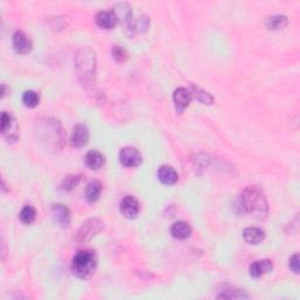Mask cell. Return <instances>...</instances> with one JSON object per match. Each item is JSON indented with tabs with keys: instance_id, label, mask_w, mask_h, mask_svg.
I'll return each instance as SVG.
<instances>
[{
	"instance_id": "2",
	"label": "cell",
	"mask_w": 300,
	"mask_h": 300,
	"mask_svg": "<svg viewBox=\"0 0 300 300\" xmlns=\"http://www.w3.org/2000/svg\"><path fill=\"white\" fill-rule=\"evenodd\" d=\"M75 72L79 81L84 86H92L95 82L96 57L89 47H82L74 59Z\"/></svg>"
},
{
	"instance_id": "11",
	"label": "cell",
	"mask_w": 300,
	"mask_h": 300,
	"mask_svg": "<svg viewBox=\"0 0 300 300\" xmlns=\"http://www.w3.org/2000/svg\"><path fill=\"white\" fill-rule=\"evenodd\" d=\"M52 216L55 223L60 225L61 228H68L70 224V211L64 204H53L52 205Z\"/></svg>"
},
{
	"instance_id": "25",
	"label": "cell",
	"mask_w": 300,
	"mask_h": 300,
	"mask_svg": "<svg viewBox=\"0 0 300 300\" xmlns=\"http://www.w3.org/2000/svg\"><path fill=\"white\" fill-rule=\"evenodd\" d=\"M79 182H80V179H79L78 176L68 175V176H66L64 180H62L60 188H61V190H64V191H70V190H73L75 187H77Z\"/></svg>"
},
{
	"instance_id": "8",
	"label": "cell",
	"mask_w": 300,
	"mask_h": 300,
	"mask_svg": "<svg viewBox=\"0 0 300 300\" xmlns=\"http://www.w3.org/2000/svg\"><path fill=\"white\" fill-rule=\"evenodd\" d=\"M2 133L4 136L11 141H14L18 139V124L17 121L11 114L3 112L2 115Z\"/></svg>"
},
{
	"instance_id": "15",
	"label": "cell",
	"mask_w": 300,
	"mask_h": 300,
	"mask_svg": "<svg viewBox=\"0 0 300 300\" xmlns=\"http://www.w3.org/2000/svg\"><path fill=\"white\" fill-rule=\"evenodd\" d=\"M243 238L250 245H257L265 239V231L259 228H246L243 231Z\"/></svg>"
},
{
	"instance_id": "9",
	"label": "cell",
	"mask_w": 300,
	"mask_h": 300,
	"mask_svg": "<svg viewBox=\"0 0 300 300\" xmlns=\"http://www.w3.org/2000/svg\"><path fill=\"white\" fill-rule=\"evenodd\" d=\"M12 45H13V49L18 54H29L33 47L32 41L21 31H17L13 34V37H12Z\"/></svg>"
},
{
	"instance_id": "4",
	"label": "cell",
	"mask_w": 300,
	"mask_h": 300,
	"mask_svg": "<svg viewBox=\"0 0 300 300\" xmlns=\"http://www.w3.org/2000/svg\"><path fill=\"white\" fill-rule=\"evenodd\" d=\"M104 228H105V224L101 219L98 218L87 219L78 230V234L77 236H75V240H77L79 244H85L87 242H89L93 237H95L98 232L104 230Z\"/></svg>"
},
{
	"instance_id": "20",
	"label": "cell",
	"mask_w": 300,
	"mask_h": 300,
	"mask_svg": "<svg viewBox=\"0 0 300 300\" xmlns=\"http://www.w3.org/2000/svg\"><path fill=\"white\" fill-rule=\"evenodd\" d=\"M287 23H289V20H287V17L285 15H273V17L267 19L265 25L268 30L279 31L285 29Z\"/></svg>"
},
{
	"instance_id": "3",
	"label": "cell",
	"mask_w": 300,
	"mask_h": 300,
	"mask_svg": "<svg viewBox=\"0 0 300 300\" xmlns=\"http://www.w3.org/2000/svg\"><path fill=\"white\" fill-rule=\"evenodd\" d=\"M97 265L96 256L90 250H81L72 260L73 273L80 279H88L93 276Z\"/></svg>"
},
{
	"instance_id": "5",
	"label": "cell",
	"mask_w": 300,
	"mask_h": 300,
	"mask_svg": "<svg viewBox=\"0 0 300 300\" xmlns=\"http://www.w3.org/2000/svg\"><path fill=\"white\" fill-rule=\"evenodd\" d=\"M118 159H120L121 164L127 168L139 167L142 163L141 153L134 147L122 148L120 154H118Z\"/></svg>"
},
{
	"instance_id": "7",
	"label": "cell",
	"mask_w": 300,
	"mask_h": 300,
	"mask_svg": "<svg viewBox=\"0 0 300 300\" xmlns=\"http://www.w3.org/2000/svg\"><path fill=\"white\" fill-rule=\"evenodd\" d=\"M120 211L126 218L134 219L136 218L140 212V204L134 196H126L120 203Z\"/></svg>"
},
{
	"instance_id": "10",
	"label": "cell",
	"mask_w": 300,
	"mask_h": 300,
	"mask_svg": "<svg viewBox=\"0 0 300 300\" xmlns=\"http://www.w3.org/2000/svg\"><path fill=\"white\" fill-rule=\"evenodd\" d=\"M89 141V130L85 124H77L73 128L72 135H70V144L75 148H81L88 143Z\"/></svg>"
},
{
	"instance_id": "28",
	"label": "cell",
	"mask_w": 300,
	"mask_h": 300,
	"mask_svg": "<svg viewBox=\"0 0 300 300\" xmlns=\"http://www.w3.org/2000/svg\"><path fill=\"white\" fill-rule=\"evenodd\" d=\"M5 93H6V90H5V85H3V86H2V97L5 96Z\"/></svg>"
},
{
	"instance_id": "23",
	"label": "cell",
	"mask_w": 300,
	"mask_h": 300,
	"mask_svg": "<svg viewBox=\"0 0 300 300\" xmlns=\"http://www.w3.org/2000/svg\"><path fill=\"white\" fill-rule=\"evenodd\" d=\"M35 217H37V211L32 205H25L19 215V218L23 224H32L35 220Z\"/></svg>"
},
{
	"instance_id": "17",
	"label": "cell",
	"mask_w": 300,
	"mask_h": 300,
	"mask_svg": "<svg viewBox=\"0 0 300 300\" xmlns=\"http://www.w3.org/2000/svg\"><path fill=\"white\" fill-rule=\"evenodd\" d=\"M85 163L92 170H97L105 164V156L98 150H90L86 154Z\"/></svg>"
},
{
	"instance_id": "14",
	"label": "cell",
	"mask_w": 300,
	"mask_h": 300,
	"mask_svg": "<svg viewBox=\"0 0 300 300\" xmlns=\"http://www.w3.org/2000/svg\"><path fill=\"white\" fill-rule=\"evenodd\" d=\"M157 177L165 185H172L179 181V173L170 165H161L157 170Z\"/></svg>"
},
{
	"instance_id": "19",
	"label": "cell",
	"mask_w": 300,
	"mask_h": 300,
	"mask_svg": "<svg viewBox=\"0 0 300 300\" xmlns=\"http://www.w3.org/2000/svg\"><path fill=\"white\" fill-rule=\"evenodd\" d=\"M113 12L116 14L118 20H122L126 23V26L133 20V12L128 4H117V5L114 7Z\"/></svg>"
},
{
	"instance_id": "18",
	"label": "cell",
	"mask_w": 300,
	"mask_h": 300,
	"mask_svg": "<svg viewBox=\"0 0 300 300\" xmlns=\"http://www.w3.org/2000/svg\"><path fill=\"white\" fill-rule=\"evenodd\" d=\"M102 192V184L98 181H92L86 187L85 197L89 203H94L100 198V195Z\"/></svg>"
},
{
	"instance_id": "22",
	"label": "cell",
	"mask_w": 300,
	"mask_h": 300,
	"mask_svg": "<svg viewBox=\"0 0 300 300\" xmlns=\"http://www.w3.org/2000/svg\"><path fill=\"white\" fill-rule=\"evenodd\" d=\"M191 94H193L197 100H198L199 102H202L203 105L214 104V97H212L208 92H205V90L198 88V87H196L195 85H191Z\"/></svg>"
},
{
	"instance_id": "24",
	"label": "cell",
	"mask_w": 300,
	"mask_h": 300,
	"mask_svg": "<svg viewBox=\"0 0 300 300\" xmlns=\"http://www.w3.org/2000/svg\"><path fill=\"white\" fill-rule=\"evenodd\" d=\"M112 55H113L114 60L118 62V64H124V62L127 61L128 58H129L128 52L126 51L124 47H122V46H114L112 48Z\"/></svg>"
},
{
	"instance_id": "26",
	"label": "cell",
	"mask_w": 300,
	"mask_h": 300,
	"mask_svg": "<svg viewBox=\"0 0 300 300\" xmlns=\"http://www.w3.org/2000/svg\"><path fill=\"white\" fill-rule=\"evenodd\" d=\"M218 297L228 299L247 298V294H245V292H242V290H225L223 291V294H219Z\"/></svg>"
},
{
	"instance_id": "13",
	"label": "cell",
	"mask_w": 300,
	"mask_h": 300,
	"mask_svg": "<svg viewBox=\"0 0 300 300\" xmlns=\"http://www.w3.org/2000/svg\"><path fill=\"white\" fill-rule=\"evenodd\" d=\"M96 25L104 30H113L118 22L116 14L113 11H101L96 14Z\"/></svg>"
},
{
	"instance_id": "21",
	"label": "cell",
	"mask_w": 300,
	"mask_h": 300,
	"mask_svg": "<svg viewBox=\"0 0 300 300\" xmlns=\"http://www.w3.org/2000/svg\"><path fill=\"white\" fill-rule=\"evenodd\" d=\"M40 102V97L39 94L34 90H26L22 95V104L27 108H34L37 107Z\"/></svg>"
},
{
	"instance_id": "16",
	"label": "cell",
	"mask_w": 300,
	"mask_h": 300,
	"mask_svg": "<svg viewBox=\"0 0 300 300\" xmlns=\"http://www.w3.org/2000/svg\"><path fill=\"white\" fill-rule=\"evenodd\" d=\"M192 229L190 224L184 222V220H179L175 222L171 227V235L176 239H187L190 237Z\"/></svg>"
},
{
	"instance_id": "1",
	"label": "cell",
	"mask_w": 300,
	"mask_h": 300,
	"mask_svg": "<svg viewBox=\"0 0 300 300\" xmlns=\"http://www.w3.org/2000/svg\"><path fill=\"white\" fill-rule=\"evenodd\" d=\"M240 205L246 214L255 216L257 219H265L267 216V201L262 189L250 185L240 195Z\"/></svg>"
},
{
	"instance_id": "27",
	"label": "cell",
	"mask_w": 300,
	"mask_h": 300,
	"mask_svg": "<svg viewBox=\"0 0 300 300\" xmlns=\"http://www.w3.org/2000/svg\"><path fill=\"white\" fill-rule=\"evenodd\" d=\"M289 266L291 271H293L295 274L299 273V255L294 254L289 260Z\"/></svg>"
},
{
	"instance_id": "12",
	"label": "cell",
	"mask_w": 300,
	"mask_h": 300,
	"mask_svg": "<svg viewBox=\"0 0 300 300\" xmlns=\"http://www.w3.org/2000/svg\"><path fill=\"white\" fill-rule=\"evenodd\" d=\"M273 270V263L270 259H262L254 262L248 267V272L252 278H259L264 274L270 273Z\"/></svg>"
},
{
	"instance_id": "6",
	"label": "cell",
	"mask_w": 300,
	"mask_h": 300,
	"mask_svg": "<svg viewBox=\"0 0 300 300\" xmlns=\"http://www.w3.org/2000/svg\"><path fill=\"white\" fill-rule=\"evenodd\" d=\"M173 104H175L176 112L179 114H182L185 109L189 107L190 102L192 100V94L189 89L184 87H180L173 92L172 95Z\"/></svg>"
}]
</instances>
